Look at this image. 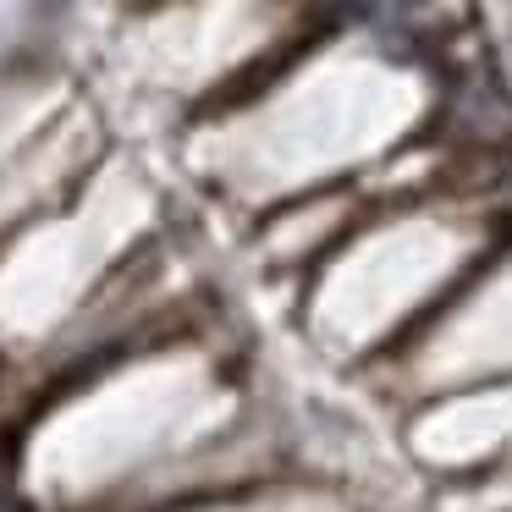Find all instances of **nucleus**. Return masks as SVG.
<instances>
[{"mask_svg": "<svg viewBox=\"0 0 512 512\" xmlns=\"http://www.w3.org/2000/svg\"><path fill=\"white\" fill-rule=\"evenodd\" d=\"M0 512H23V507L12 501V490H6V479H0Z\"/></svg>", "mask_w": 512, "mask_h": 512, "instance_id": "obj_1", "label": "nucleus"}]
</instances>
